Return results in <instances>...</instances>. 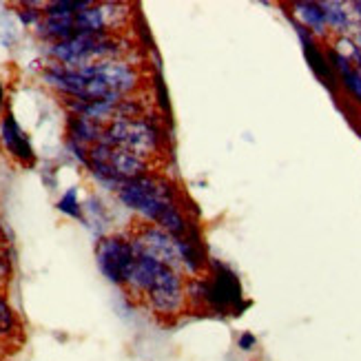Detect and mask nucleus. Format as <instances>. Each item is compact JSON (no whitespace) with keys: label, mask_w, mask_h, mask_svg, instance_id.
<instances>
[{"label":"nucleus","mask_w":361,"mask_h":361,"mask_svg":"<svg viewBox=\"0 0 361 361\" xmlns=\"http://www.w3.org/2000/svg\"><path fill=\"white\" fill-rule=\"evenodd\" d=\"M324 13H326V25L339 31V34H348L353 27V11L343 3H322Z\"/></svg>","instance_id":"2eb2a0df"},{"label":"nucleus","mask_w":361,"mask_h":361,"mask_svg":"<svg viewBox=\"0 0 361 361\" xmlns=\"http://www.w3.org/2000/svg\"><path fill=\"white\" fill-rule=\"evenodd\" d=\"M87 171L100 186L106 188V191L118 193V188L124 182L149 176L151 162L137 158V155L124 151V149L98 142L89 149Z\"/></svg>","instance_id":"39448f33"},{"label":"nucleus","mask_w":361,"mask_h":361,"mask_svg":"<svg viewBox=\"0 0 361 361\" xmlns=\"http://www.w3.org/2000/svg\"><path fill=\"white\" fill-rule=\"evenodd\" d=\"M124 290L162 319H173L188 308L186 277L149 255L137 253V262Z\"/></svg>","instance_id":"7ed1b4c3"},{"label":"nucleus","mask_w":361,"mask_h":361,"mask_svg":"<svg viewBox=\"0 0 361 361\" xmlns=\"http://www.w3.org/2000/svg\"><path fill=\"white\" fill-rule=\"evenodd\" d=\"M137 262V250L129 235H104L96 244V264L114 286L124 288Z\"/></svg>","instance_id":"0eeeda50"},{"label":"nucleus","mask_w":361,"mask_h":361,"mask_svg":"<svg viewBox=\"0 0 361 361\" xmlns=\"http://www.w3.org/2000/svg\"><path fill=\"white\" fill-rule=\"evenodd\" d=\"M350 9H353V13L357 16V18H361V0H359V3H353Z\"/></svg>","instance_id":"aec40b11"},{"label":"nucleus","mask_w":361,"mask_h":361,"mask_svg":"<svg viewBox=\"0 0 361 361\" xmlns=\"http://www.w3.org/2000/svg\"><path fill=\"white\" fill-rule=\"evenodd\" d=\"M16 337H20V319L0 286V341H13Z\"/></svg>","instance_id":"4468645a"},{"label":"nucleus","mask_w":361,"mask_h":361,"mask_svg":"<svg viewBox=\"0 0 361 361\" xmlns=\"http://www.w3.org/2000/svg\"><path fill=\"white\" fill-rule=\"evenodd\" d=\"M328 60H331L333 69L339 73L341 85L346 87V91L361 104V71L353 65L346 56H341L339 51H331V54H328Z\"/></svg>","instance_id":"f8f14e48"},{"label":"nucleus","mask_w":361,"mask_h":361,"mask_svg":"<svg viewBox=\"0 0 361 361\" xmlns=\"http://www.w3.org/2000/svg\"><path fill=\"white\" fill-rule=\"evenodd\" d=\"M0 269H3L5 273H9V259H7V246H5L3 231H0Z\"/></svg>","instance_id":"a211bd4d"},{"label":"nucleus","mask_w":361,"mask_h":361,"mask_svg":"<svg viewBox=\"0 0 361 361\" xmlns=\"http://www.w3.org/2000/svg\"><path fill=\"white\" fill-rule=\"evenodd\" d=\"M3 109H5V87H3V82H0V118L5 116Z\"/></svg>","instance_id":"6ab92c4d"},{"label":"nucleus","mask_w":361,"mask_h":361,"mask_svg":"<svg viewBox=\"0 0 361 361\" xmlns=\"http://www.w3.org/2000/svg\"><path fill=\"white\" fill-rule=\"evenodd\" d=\"M58 211L65 213L73 219H82V204L78 200V188H69V191L58 200Z\"/></svg>","instance_id":"dca6fc26"},{"label":"nucleus","mask_w":361,"mask_h":361,"mask_svg":"<svg viewBox=\"0 0 361 361\" xmlns=\"http://www.w3.org/2000/svg\"><path fill=\"white\" fill-rule=\"evenodd\" d=\"M129 238L140 255H149V257L158 259L182 273L180 238H173V235L166 233L164 228L155 226V224H147V222L137 224L129 233Z\"/></svg>","instance_id":"6e6552de"},{"label":"nucleus","mask_w":361,"mask_h":361,"mask_svg":"<svg viewBox=\"0 0 361 361\" xmlns=\"http://www.w3.org/2000/svg\"><path fill=\"white\" fill-rule=\"evenodd\" d=\"M118 200L142 217V222L155 224L171 233L173 238H188L193 235L191 219H188L178 202V191L162 176H142L124 182L118 188Z\"/></svg>","instance_id":"f03ea898"},{"label":"nucleus","mask_w":361,"mask_h":361,"mask_svg":"<svg viewBox=\"0 0 361 361\" xmlns=\"http://www.w3.org/2000/svg\"><path fill=\"white\" fill-rule=\"evenodd\" d=\"M238 343H240V348L242 350H253L255 346H257V337L253 335V333H242L240 335V339H238Z\"/></svg>","instance_id":"f3484780"},{"label":"nucleus","mask_w":361,"mask_h":361,"mask_svg":"<svg viewBox=\"0 0 361 361\" xmlns=\"http://www.w3.org/2000/svg\"><path fill=\"white\" fill-rule=\"evenodd\" d=\"M102 142L124 149L137 158L151 162L162 155L166 147V135L158 122L147 118H118L102 129Z\"/></svg>","instance_id":"423d86ee"},{"label":"nucleus","mask_w":361,"mask_h":361,"mask_svg":"<svg viewBox=\"0 0 361 361\" xmlns=\"http://www.w3.org/2000/svg\"><path fill=\"white\" fill-rule=\"evenodd\" d=\"M102 124H96L87 118L80 116H69L67 120V140L75 145H82L87 149H91L93 145L102 142Z\"/></svg>","instance_id":"9b49d317"},{"label":"nucleus","mask_w":361,"mask_h":361,"mask_svg":"<svg viewBox=\"0 0 361 361\" xmlns=\"http://www.w3.org/2000/svg\"><path fill=\"white\" fill-rule=\"evenodd\" d=\"M293 27L297 31V36H300L302 44H304V54H306V60H308V65L310 69L315 71L319 75V80L328 87V89H335V69L331 65V60H328L322 51H319V47L315 44V38H312L310 31L300 25V23H295L293 20Z\"/></svg>","instance_id":"9d476101"},{"label":"nucleus","mask_w":361,"mask_h":361,"mask_svg":"<svg viewBox=\"0 0 361 361\" xmlns=\"http://www.w3.org/2000/svg\"><path fill=\"white\" fill-rule=\"evenodd\" d=\"M295 13L300 16V25H304L310 34H326V13H324V7L322 3H295L293 5Z\"/></svg>","instance_id":"ddd939ff"},{"label":"nucleus","mask_w":361,"mask_h":361,"mask_svg":"<svg viewBox=\"0 0 361 361\" xmlns=\"http://www.w3.org/2000/svg\"><path fill=\"white\" fill-rule=\"evenodd\" d=\"M42 80L65 100L120 102L133 96L142 78L131 60H102L85 67H65L49 62L42 69Z\"/></svg>","instance_id":"f257e3e1"},{"label":"nucleus","mask_w":361,"mask_h":361,"mask_svg":"<svg viewBox=\"0 0 361 361\" xmlns=\"http://www.w3.org/2000/svg\"><path fill=\"white\" fill-rule=\"evenodd\" d=\"M0 142H3L5 151L16 162H20L23 166L36 164V151L29 142V135L20 129V124L16 122L11 111L0 118Z\"/></svg>","instance_id":"1a4fd4ad"},{"label":"nucleus","mask_w":361,"mask_h":361,"mask_svg":"<svg viewBox=\"0 0 361 361\" xmlns=\"http://www.w3.org/2000/svg\"><path fill=\"white\" fill-rule=\"evenodd\" d=\"M131 49L120 34H75L65 42L49 44L47 56L65 67H85L102 60H129Z\"/></svg>","instance_id":"20e7f679"}]
</instances>
